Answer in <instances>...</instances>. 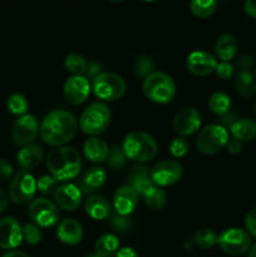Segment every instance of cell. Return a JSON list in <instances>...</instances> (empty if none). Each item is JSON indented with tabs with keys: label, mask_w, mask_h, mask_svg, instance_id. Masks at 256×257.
I'll return each mask as SVG.
<instances>
[{
	"label": "cell",
	"mask_w": 256,
	"mask_h": 257,
	"mask_svg": "<svg viewBox=\"0 0 256 257\" xmlns=\"http://www.w3.org/2000/svg\"><path fill=\"white\" fill-rule=\"evenodd\" d=\"M78 132V122L68 110L57 109L48 113L39 125L43 142L52 147H62L70 142Z\"/></svg>",
	"instance_id": "6da1fadb"
},
{
	"label": "cell",
	"mask_w": 256,
	"mask_h": 257,
	"mask_svg": "<svg viewBox=\"0 0 256 257\" xmlns=\"http://www.w3.org/2000/svg\"><path fill=\"white\" fill-rule=\"evenodd\" d=\"M47 167L50 175L59 182L74 180L82 168L79 152L73 147H57L48 153Z\"/></svg>",
	"instance_id": "7a4b0ae2"
},
{
	"label": "cell",
	"mask_w": 256,
	"mask_h": 257,
	"mask_svg": "<svg viewBox=\"0 0 256 257\" xmlns=\"http://www.w3.org/2000/svg\"><path fill=\"white\" fill-rule=\"evenodd\" d=\"M122 150L127 160L145 163L150 162L157 156L158 145L151 135L136 131L125 136L122 143Z\"/></svg>",
	"instance_id": "3957f363"
},
{
	"label": "cell",
	"mask_w": 256,
	"mask_h": 257,
	"mask_svg": "<svg viewBox=\"0 0 256 257\" xmlns=\"http://www.w3.org/2000/svg\"><path fill=\"white\" fill-rule=\"evenodd\" d=\"M142 90L147 99L157 104H168L176 97L175 82L162 72H153L147 75L143 80Z\"/></svg>",
	"instance_id": "277c9868"
},
{
	"label": "cell",
	"mask_w": 256,
	"mask_h": 257,
	"mask_svg": "<svg viewBox=\"0 0 256 257\" xmlns=\"http://www.w3.org/2000/svg\"><path fill=\"white\" fill-rule=\"evenodd\" d=\"M109 123L110 110L108 105L102 102H94L83 110L78 125L83 133L95 137L104 132Z\"/></svg>",
	"instance_id": "5b68a950"
},
{
	"label": "cell",
	"mask_w": 256,
	"mask_h": 257,
	"mask_svg": "<svg viewBox=\"0 0 256 257\" xmlns=\"http://www.w3.org/2000/svg\"><path fill=\"white\" fill-rule=\"evenodd\" d=\"M127 85L120 75L110 72H102L93 78L92 90L99 99L104 102L118 100L124 95Z\"/></svg>",
	"instance_id": "8992f818"
},
{
	"label": "cell",
	"mask_w": 256,
	"mask_h": 257,
	"mask_svg": "<svg viewBox=\"0 0 256 257\" xmlns=\"http://www.w3.org/2000/svg\"><path fill=\"white\" fill-rule=\"evenodd\" d=\"M228 140V132L220 124H210L200 131L196 140V147L201 153L207 156L216 155L226 147Z\"/></svg>",
	"instance_id": "52a82bcc"
},
{
	"label": "cell",
	"mask_w": 256,
	"mask_h": 257,
	"mask_svg": "<svg viewBox=\"0 0 256 257\" xmlns=\"http://www.w3.org/2000/svg\"><path fill=\"white\" fill-rule=\"evenodd\" d=\"M38 191L37 181L29 171H19L12 180L9 186V200L15 205H27L34 198L35 192Z\"/></svg>",
	"instance_id": "ba28073f"
},
{
	"label": "cell",
	"mask_w": 256,
	"mask_h": 257,
	"mask_svg": "<svg viewBox=\"0 0 256 257\" xmlns=\"http://www.w3.org/2000/svg\"><path fill=\"white\" fill-rule=\"evenodd\" d=\"M217 243L223 252L231 256H240L251 247V237L247 231L238 227L227 228L218 235Z\"/></svg>",
	"instance_id": "9c48e42d"
},
{
	"label": "cell",
	"mask_w": 256,
	"mask_h": 257,
	"mask_svg": "<svg viewBox=\"0 0 256 257\" xmlns=\"http://www.w3.org/2000/svg\"><path fill=\"white\" fill-rule=\"evenodd\" d=\"M29 217L39 227H53L59 221L60 213L58 206L48 198H37L29 203Z\"/></svg>",
	"instance_id": "30bf717a"
},
{
	"label": "cell",
	"mask_w": 256,
	"mask_h": 257,
	"mask_svg": "<svg viewBox=\"0 0 256 257\" xmlns=\"http://www.w3.org/2000/svg\"><path fill=\"white\" fill-rule=\"evenodd\" d=\"M39 135V124L34 115L24 114L15 120L12 131V140L18 147L29 146Z\"/></svg>",
	"instance_id": "8fae6325"
},
{
	"label": "cell",
	"mask_w": 256,
	"mask_h": 257,
	"mask_svg": "<svg viewBox=\"0 0 256 257\" xmlns=\"http://www.w3.org/2000/svg\"><path fill=\"white\" fill-rule=\"evenodd\" d=\"M183 175L182 165L177 161L165 160L156 163L151 170V178L158 187L175 185L181 180Z\"/></svg>",
	"instance_id": "7c38bea8"
},
{
	"label": "cell",
	"mask_w": 256,
	"mask_h": 257,
	"mask_svg": "<svg viewBox=\"0 0 256 257\" xmlns=\"http://www.w3.org/2000/svg\"><path fill=\"white\" fill-rule=\"evenodd\" d=\"M92 90L89 80L84 75H72L68 78L63 87L64 98L69 104L79 105L88 99Z\"/></svg>",
	"instance_id": "4fadbf2b"
},
{
	"label": "cell",
	"mask_w": 256,
	"mask_h": 257,
	"mask_svg": "<svg viewBox=\"0 0 256 257\" xmlns=\"http://www.w3.org/2000/svg\"><path fill=\"white\" fill-rule=\"evenodd\" d=\"M201 127V114L196 108H182L173 118V130L180 137H188Z\"/></svg>",
	"instance_id": "5bb4252c"
},
{
	"label": "cell",
	"mask_w": 256,
	"mask_h": 257,
	"mask_svg": "<svg viewBox=\"0 0 256 257\" xmlns=\"http://www.w3.org/2000/svg\"><path fill=\"white\" fill-rule=\"evenodd\" d=\"M23 242V228L17 218L8 216L0 220V247L14 250Z\"/></svg>",
	"instance_id": "9a60e30c"
},
{
	"label": "cell",
	"mask_w": 256,
	"mask_h": 257,
	"mask_svg": "<svg viewBox=\"0 0 256 257\" xmlns=\"http://www.w3.org/2000/svg\"><path fill=\"white\" fill-rule=\"evenodd\" d=\"M217 60L205 50H195L187 57V69L195 77H206L216 70Z\"/></svg>",
	"instance_id": "2e32d148"
},
{
	"label": "cell",
	"mask_w": 256,
	"mask_h": 257,
	"mask_svg": "<svg viewBox=\"0 0 256 257\" xmlns=\"http://www.w3.org/2000/svg\"><path fill=\"white\" fill-rule=\"evenodd\" d=\"M82 191L78 186L73 183H64V185L57 187L54 192L55 205L62 210L73 212L77 210L82 202Z\"/></svg>",
	"instance_id": "e0dca14e"
},
{
	"label": "cell",
	"mask_w": 256,
	"mask_h": 257,
	"mask_svg": "<svg viewBox=\"0 0 256 257\" xmlns=\"http://www.w3.org/2000/svg\"><path fill=\"white\" fill-rule=\"evenodd\" d=\"M138 203V193L130 185H123L115 191L113 206L118 215L130 216L136 210Z\"/></svg>",
	"instance_id": "ac0fdd59"
},
{
	"label": "cell",
	"mask_w": 256,
	"mask_h": 257,
	"mask_svg": "<svg viewBox=\"0 0 256 257\" xmlns=\"http://www.w3.org/2000/svg\"><path fill=\"white\" fill-rule=\"evenodd\" d=\"M127 181V185H130L131 187L135 188L136 192L141 196H142L148 188L152 187V186L155 185L152 178H151V171L148 170L147 166L143 165V163H138V165L133 166L132 170L128 173Z\"/></svg>",
	"instance_id": "d6986e66"
},
{
	"label": "cell",
	"mask_w": 256,
	"mask_h": 257,
	"mask_svg": "<svg viewBox=\"0 0 256 257\" xmlns=\"http://www.w3.org/2000/svg\"><path fill=\"white\" fill-rule=\"evenodd\" d=\"M57 236L65 245H78L83 238V227L74 218H65L58 225Z\"/></svg>",
	"instance_id": "ffe728a7"
},
{
	"label": "cell",
	"mask_w": 256,
	"mask_h": 257,
	"mask_svg": "<svg viewBox=\"0 0 256 257\" xmlns=\"http://www.w3.org/2000/svg\"><path fill=\"white\" fill-rule=\"evenodd\" d=\"M43 158H44V151L42 146L34 145V143L22 147V150L17 155L18 165L23 171L34 170L42 163Z\"/></svg>",
	"instance_id": "44dd1931"
},
{
	"label": "cell",
	"mask_w": 256,
	"mask_h": 257,
	"mask_svg": "<svg viewBox=\"0 0 256 257\" xmlns=\"http://www.w3.org/2000/svg\"><path fill=\"white\" fill-rule=\"evenodd\" d=\"M84 157L92 163H103L109 155V147L107 142L99 137H90L83 145Z\"/></svg>",
	"instance_id": "7402d4cb"
},
{
	"label": "cell",
	"mask_w": 256,
	"mask_h": 257,
	"mask_svg": "<svg viewBox=\"0 0 256 257\" xmlns=\"http://www.w3.org/2000/svg\"><path fill=\"white\" fill-rule=\"evenodd\" d=\"M85 213L90 218L95 221L105 220L108 216H110V205L103 196L93 195L85 200L84 203Z\"/></svg>",
	"instance_id": "603a6c76"
},
{
	"label": "cell",
	"mask_w": 256,
	"mask_h": 257,
	"mask_svg": "<svg viewBox=\"0 0 256 257\" xmlns=\"http://www.w3.org/2000/svg\"><path fill=\"white\" fill-rule=\"evenodd\" d=\"M237 49V39L228 33L220 35L215 43V54L218 59H221V62H230L233 59Z\"/></svg>",
	"instance_id": "cb8c5ba5"
},
{
	"label": "cell",
	"mask_w": 256,
	"mask_h": 257,
	"mask_svg": "<svg viewBox=\"0 0 256 257\" xmlns=\"http://www.w3.org/2000/svg\"><path fill=\"white\" fill-rule=\"evenodd\" d=\"M235 89L240 97L250 99L256 94V77L250 70H240L233 79Z\"/></svg>",
	"instance_id": "d4e9b609"
},
{
	"label": "cell",
	"mask_w": 256,
	"mask_h": 257,
	"mask_svg": "<svg viewBox=\"0 0 256 257\" xmlns=\"http://www.w3.org/2000/svg\"><path fill=\"white\" fill-rule=\"evenodd\" d=\"M230 133L240 142H248L256 137V120L252 118L236 119L230 127Z\"/></svg>",
	"instance_id": "484cf974"
},
{
	"label": "cell",
	"mask_w": 256,
	"mask_h": 257,
	"mask_svg": "<svg viewBox=\"0 0 256 257\" xmlns=\"http://www.w3.org/2000/svg\"><path fill=\"white\" fill-rule=\"evenodd\" d=\"M107 182V172L102 167H92L85 172L83 177V188L85 192H93L103 187Z\"/></svg>",
	"instance_id": "4316f807"
},
{
	"label": "cell",
	"mask_w": 256,
	"mask_h": 257,
	"mask_svg": "<svg viewBox=\"0 0 256 257\" xmlns=\"http://www.w3.org/2000/svg\"><path fill=\"white\" fill-rule=\"evenodd\" d=\"M95 253L102 257H110L117 253L119 248V241L118 237L113 233H104L95 241Z\"/></svg>",
	"instance_id": "83f0119b"
},
{
	"label": "cell",
	"mask_w": 256,
	"mask_h": 257,
	"mask_svg": "<svg viewBox=\"0 0 256 257\" xmlns=\"http://www.w3.org/2000/svg\"><path fill=\"white\" fill-rule=\"evenodd\" d=\"M142 197H143V201H145L146 206L150 207L151 210H156V211L165 207L166 201H167V196H166V193L156 185H153L152 187L148 188V190L143 193Z\"/></svg>",
	"instance_id": "f1b7e54d"
},
{
	"label": "cell",
	"mask_w": 256,
	"mask_h": 257,
	"mask_svg": "<svg viewBox=\"0 0 256 257\" xmlns=\"http://www.w3.org/2000/svg\"><path fill=\"white\" fill-rule=\"evenodd\" d=\"M208 107L216 115L222 117V115L230 113L231 99L226 93L215 92L211 94L210 99H208Z\"/></svg>",
	"instance_id": "f546056e"
},
{
	"label": "cell",
	"mask_w": 256,
	"mask_h": 257,
	"mask_svg": "<svg viewBox=\"0 0 256 257\" xmlns=\"http://www.w3.org/2000/svg\"><path fill=\"white\" fill-rule=\"evenodd\" d=\"M217 0H191L190 9L196 18L205 19L215 13Z\"/></svg>",
	"instance_id": "4dcf8cb0"
},
{
	"label": "cell",
	"mask_w": 256,
	"mask_h": 257,
	"mask_svg": "<svg viewBox=\"0 0 256 257\" xmlns=\"http://www.w3.org/2000/svg\"><path fill=\"white\" fill-rule=\"evenodd\" d=\"M28 107H29L28 99L20 93H13L8 97L7 108L12 114L22 117V115L27 114Z\"/></svg>",
	"instance_id": "1f68e13d"
},
{
	"label": "cell",
	"mask_w": 256,
	"mask_h": 257,
	"mask_svg": "<svg viewBox=\"0 0 256 257\" xmlns=\"http://www.w3.org/2000/svg\"><path fill=\"white\" fill-rule=\"evenodd\" d=\"M87 60L78 53H70L65 57L64 67L73 75H83L87 70Z\"/></svg>",
	"instance_id": "d6a6232c"
},
{
	"label": "cell",
	"mask_w": 256,
	"mask_h": 257,
	"mask_svg": "<svg viewBox=\"0 0 256 257\" xmlns=\"http://www.w3.org/2000/svg\"><path fill=\"white\" fill-rule=\"evenodd\" d=\"M218 236L213 232L211 228H202L198 230L197 232L193 235L192 240L198 247L201 248H210L217 243Z\"/></svg>",
	"instance_id": "836d02e7"
},
{
	"label": "cell",
	"mask_w": 256,
	"mask_h": 257,
	"mask_svg": "<svg viewBox=\"0 0 256 257\" xmlns=\"http://www.w3.org/2000/svg\"><path fill=\"white\" fill-rule=\"evenodd\" d=\"M125 161H127V157H125L122 148L117 147V146L110 148L109 155H108V158H107V163L113 171L122 170V168L125 166Z\"/></svg>",
	"instance_id": "e575fe53"
},
{
	"label": "cell",
	"mask_w": 256,
	"mask_h": 257,
	"mask_svg": "<svg viewBox=\"0 0 256 257\" xmlns=\"http://www.w3.org/2000/svg\"><path fill=\"white\" fill-rule=\"evenodd\" d=\"M23 240L27 241L29 245H38L42 241V231L37 223H25L23 226Z\"/></svg>",
	"instance_id": "d590c367"
},
{
	"label": "cell",
	"mask_w": 256,
	"mask_h": 257,
	"mask_svg": "<svg viewBox=\"0 0 256 257\" xmlns=\"http://www.w3.org/2000/svg\"><path fill=\"white\" fill-rule=\"evenodd\" d=\"M135 72L140 77L146 78L153 73V62L146 55H140L135 62Z\"/></svg>",
	"instance_id": "8d00e7d4"
},
{
	"label": "cell",
	"mask_w": 256,
	"mask_h": 257,
	"mask_svg": "<svg viewBox=\"0 0 256 257\" xmlns=\"http://www.w3.org/2000/svg\"><path fill=\"white\" fill-rule=\"evenodd\" d=\"M190 150V145L183 137H177L171 142L170 152L175 158H182L187 155Z\"/></svg>",
	"instance_id": "74e56055"
},
{
	"label": "cell",
	"mask_w": 256,
	"mask_h": 257,
	"mask_svg": "<svg viewBox=\"0 0 256 257\" xmlns=\"http://www.w3.org/2000/svg\"><path fill=\"white\" fill-rule=\"evenodd\" d=\"M110 225L118 232H127L132 227V221L130 216H122L115 212L114 215L110 216Z\"/></svg>",
	"instance_id": "f35d334b"
},
{
	"label": "cell",
	"mask_w": 256,
	"mask_h": 257,
	"mask_svg": "<svg viewBox=\"0 0 256 257\" xmlns=\"http://www.w3.org/2000/svg\"><path fill=\"white\" fill-rule=\"evenodd\" d=\"M58 181L53 177L52 175L50 176H42V177L38 180L37 182V188L40 193L43 195H50V193L55 192V185H57Z\"/></svg>",
	"instance_id": "ab89813d"
},
{
	"label": "cell",
	"mask_w": 256,
	"mask_h": 257,
	"mask_svg": "<svg viewBox=\"0 0 256 257\" xmlns=\"http://www.w3.org/2000/svg\"><path fill=\"white\" fill-rule=\"evenodd\" d=\"M215 72L220 79L228 80L235 75V67L230 62H221L217 63Z\"/></svg>",
	"instance_id": "60d3db41"
},
{
	"label": "cell",
	"mask_w": 256,
	"mask_h": 257,
	"mask_svg": "<svg viewBox=\"0 0 256 257\" xmlns=\"http://www.w3.org/2000/svg\"><path fill=\"white\" fill-rule=\"evenodd\" d=\"M14 172L12 163L5 158H0V182H7L10 180Z\"/></svg>",
	"instance_id": "b9f144b4"
},
{
	"label": "cell",
	"mask_w": 256,
	"mask_h": 257,
	"mask_svg": "<svg viewBox=\"0 0 256 257\" xmlns=\"http://www.w3.org/2000/svg\"><path fill=\"white\" fill-rule=\"evenodd\" d=\"M245 227L251 236L256 237V207L248 211L245 216Z\"/></svg>",
	"instance_id": "7bdbcfd3"
},
{
	"label": "cell",
	"mask_w": 256,
	"mask_h": 257,
	"mask_svg": "<svg viewBox=\"0 0 256 257\" xmlns=\"http://www.w3.org/2000/svg\"><path fill=\"white\" fill-rule=\"evenodd\" d=\"M237 65L241 68V70H250L253 65V57L248 54H243L238 58Z\"/></svg>",
	"instance_id": "ee69618b"
},
{
	"label": "cell",
	"mask_w": 256,
	"mask_h": 257,
	"mask_svg": "<svg viewBox=\"0 0 256 257\" xmlns=\"http://www.w3.org/2000/svg\"><path fill=\"white\" fill-rule=\"evenodd\" d=\"M225 148L228 151V153H231V155H237V153H240L241 150H242V142L235 140V138H231V140H228Z\"/></svg>",
	"instance_id": "f6af8a7d"
},
{
	"label": "cell",
	"mask_w": 256,
	"mask_h": 257,
	"mask_svg": "<svg viewBox=\"0 0 256 257\" xmlns=\"http://www.w3.org/2000/svg\"><path fill=\"white\" fill-rule=\"evenodd\" d=\"M243 12L247 17L256 19V0H245L243 3Z\"/></svg>",
	"instance_id": "bcb514c9"
},
{
	"label": "cell",
	"mask_w": 256,
	"mask_h": 257,
	"mask_svg": "<svg viewBox=\"0 0 256 257\" xmlns=\"http://www.w3.org/2000/svg\"><path fill=\"white\" fill-rule=\"evenodd\" d=\"M100 72V64H98L97 62H88L87 64V70H85V74L88 78H94L97 77Z\"/></svg>",
	"instance_id": "7dc6e473"
},
{
	"label": "cell",
	"mask_w": 256,
	"mask_h": 257,
	"mask_svg": "<svg viewBox=\"0 0 256 257\" xmlns=\"http://www.w3.org/2000/svg\"><path fill=\"white\" fill-rule=\"evenodd\" d=\"M8 203H9V196L7 195V192L3 188H0V215L7 210Z\"/></svg>",
	"instance_id": "c3c4849f"
},
{
	"label": "cell",
	"mask_w": 256,
	"mask_h": 257,
	"mask_svg": "<svg viewBox=\"0 0 256 257\" xmlns=\"http://www.w3.org/2000/svg\"><path fill=\"white\" fill-rule=\"evenodd\" d=\"M115 257H138V255H137V252L133 250V248L123 247V248H120V250L117 251Z\"/></svg>",
	"instance_id": "681fc988"
},
{
	"label": "cell",
	"mask_w": 256,
	"mask_h": 257,
	"mask_svg": "<svg viewBox=\"0 0 256 257\" xmlns=\"http://www.w3.org/2000/svg\"><path fill=\"white\" fill-rule=\"evenodd\" d=\"M2 257H30V256L27 255L25 252H22V251H9V252H7Z\"/></svg>",
	"instance_id": "f907efd6"
},
{
	"label": "cell",
	"mask_w": 256,
	"mask_h": 257,
	"mask_svg": "<svg viewBox=\"0 0 256 257\" xmlns=\"http://www.w3.org/2000/svg\"><path fill=\"white\" fill-rule=\"evenodd\" d=\"M248 257H256V242L248 250Z\"/></svg>",
	"instance_id": "816d5d0a"
},
{
	"label": "cell",
	"mask_w": 256,
	"mask_h": 257,
	"mask_svg": "<svg viewBox=\"0 0 256 257\" xmlns=\"http://www.w3.org/2000/svg\"><path fill=\"white\" fill-rule=\"evenodd\" d=\"M85 257H102V256L97 255V253H90V255H88V256H85Z\"/></svg>",
	"instance_id": "f5cc1de1"
},
{
	"label": "cell",
	"mask_w": 256,
	"mask_h": 257,
	"mask_svg": "<svg viewBox=\"0 0 256 257\" xmlns=\"http://www.w3.org/2000/svg\"><path fill=\"white\" fill-rule=\"evenodd\" d=\"M110 2H123V0H110Z\"/></svg>",
	"instance_id": "db71d44e"
},
{
	"label": "cell",
	"mask_w": 256,
	"mask_h": 257,
	"mask_svg": "<svg viewBox=\"0 0 256 257\" xmlns=\"http://www.w3.org/2000/svg\"><path fill=\"white\" fill-rule=\"evenodd\" d=\"M145 2H156V0H145Z\"/></svg>",
	"instance_id": "11a10c76"
},
{
	"label": "cell",
	"mask_w": 256,
	"mask_h": 257,
	"mask_svg": "<svg viewBox=\"0 0 256 257\" xmlns=\"http://www.w3.org/2000/svg\"><path fill=\"white\" fill-rule=\"evenodd\" d=\"M255 115H256V103H255Z\"/></svg>",
	"instance_id": "9f6ffc18"
},
{
	"label": "cell",
	"mask_w": 256,
	"mask_h": 257,
	"mask_svg": "<svg viewBox=\"0 0 256 257\" xmlns=\"http://www.w3.org/2000/svg\"><path fill=\"white\" fill-rule=\"evenodd\" d=\"M255 77H256V69H255Z\"/></svg>",
	"instance_id": "6f0895ef"
}]
</instances>
